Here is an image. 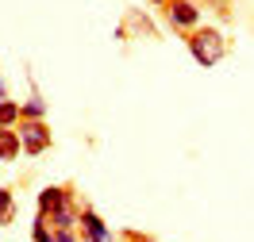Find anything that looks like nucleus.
Listing matches in <instances>:
<instances>
[{"label": "nucleus", "mask_w": 254, "mask_h": 242, "mask_svg": "<svg viewBox=\"0 0 254 242\" xmlns=\"http://www.w3.org/2000/svg\"><path fill=\"white\" fill-rule=\"evenodd\" d=\"M185 47H189L192 62L212 69V65H220L227 58V39H223L220 27H212V23H200L192 35H185Z\"/></svg>", "instance_id": "1"}, {"label": "nucleus", "mask_w": 254, "mask_h": 242, "mask_svg": "<svg viewBox=\"0 0 254 242\" xmlns=\"http://www.w3.org/2000/svg\"><path fill=\"white\" fill-rule=\"evenodd\" d=\"M162 12H166V23H170V27H174L181 39H185V35H192L196 27H200V23H204L200 0H170Z\"/></svg>", "instance_id": "2"}, {"label": "nucleus", "mask_w": 254, "mask_h": 242, "mask_svg": "<svg viewBox=\"0 0 254 242\" xmlns=\"http://www.w3.org/2000/svg\"><path fill=\"white\" fill-rule=\"evenodd\" d=\"M19 143H23V154H31V158H39V154H47L50 150V127L47 119H19Z\"/></svg>", "instance_id": "3"}, {"label": "nucleus", "mask_w": 254, "mask_h": 242, "mask_svg": "<svg viewBox=\"0 0 254 242\" xmlns=\"http://www.w3.org/2000/svg\"><path fill=\"white\" fill-rule=\"evenodd\" d=\"M73 200H77V193H73V189H69V185H47V189H43V193H39V215H58V211L65 208V204H73Z\"/></svg>", "instance_id": "4"}, {"label": "nucleus", "mask_w": 254, "mask_h": 242, "mask_svg": "<svg viewBox=\"0 0 254 242\" xmlns=\"http://www.w3.org/2000/svg\"><path fill=\"white\" fill-rule=\"evenodd\" d=\"M77 235H81V242H112V231H108V223H104V219L96 215V208H89V204H81Z\"/></svg>", "instance_id": "5"}, {"label": "nucleus", "mask_w": 254, "mask_h": 242, "mask_svg": "<svg viewBox=\"0 0 254 242\" xmlns=\"http://www.w3.org/2000/svg\"><path fill=\"white\" fill-rule=\"evenodd\" d=\"M23 154V143H19L16 127H0V161H12Z\"/></svg>", "instance_id": "6"}, {"label": "nucleus", "mask_w": 254, "mask_h": 242, "mask_svg": "<svg viewBox=\"0 0 254 242\" xmlns=\"http://www.w3.org/2000/svg\"><path fill=\"white\" fill-rule=\"evenodd\" d=\"M54 235H58V227L50 223L47 215H39V211H35V223H31V242H54Z\"/></svg>", "instance_id": "7"}, {"label": "nucleus", "mask_w": 254, "mask_h": 242, "mask_svg": "<svg viewBox=\"0 0 254 242\" xmlns=\"http://www.w3.org/2000/svg\"><path fill=\"white\" fill-rule=\"evenodd\" d=\"M19 119H23L19 104L12 97H4V100H0V127H19Z\"/></svg>", "instance_id": "8"}, {"label": "nucleus", "mask_w": 254, "mask_h": 242, "mask_svg": "<svg viewBox=\"0 0 254 242\" xmlns=\"http://www.w3.org/2000/svg\"><path fill=\"white\" fill-rule=\"evenodd\" d=\"M19 112H23V119H47V100L39 97V93H31V97L19 104Z\"/></svg>", "instance_id": "9"}, {"label": "nucleus", "mask_w": 254, "mask_h": 242, "mask_svg": "<svg viewBox=\"0 0 254 242\" xmlns=\"http://www.w3.org/2000/svg\"><path fill=\"white\" fill-rule=\"evenodd\" d=\"M16 219V200H12V193L0 185V227H8Z\"/></svg>", "instance_id": "10"}, {"label": "nucleus", "mask_w": 254, "mask_h": 242, "mask_svg": "<svg viewBox=\"0 0 254 242\" xmlns=\"http://www.w3.org/2000/svg\"><path fill=\"white\" fill-rule=\"evenodd\" d=\"M120 242H154V239H150L146 231H135V227H131V231H120Z\"/></svg>", "instance_id": "11"}, {"label": "nucleus", "mask_w": 254, "mask_h": 242, "mask_svg": "<svg viewBox=\"0 0 254 242\" xmlns=\"http://www.w3.org/2000/svg\"><path fill=\"white\" fill-rule=\"evenodd\" d=\"M4 97H8V81L0 77V100H4Z\"/></svg>", "instance_id": "12"}, {"label": "nucleus", "mask_w": 254, "mask_h": 242, "mask_svg": "<svg viewBox=\"0 0 254 242\" xmlns=\"http://www.w3.org/2000/svg\"><path fill=\"white\" fill-rule=\"evenodd\" d=\"M212 4H216V8H220V12H227V4H231V0H212Z\"/></svg>", "instance_id": "13"}, {"label": "nucleus", "mask_w": 254, "mask_h": 242, "mask_svg": "<svg viewBox=\"0 0 254 242\" xmlns=\"http://www.w3.org/2000/svg\"><path fill=\"white\" fill-rule=\"evenodd\" d=\"M150 4H154V8H166V4H170V0H150Z\"/></svg>", "instance_id": "14"}]
</instances>
